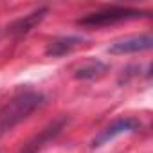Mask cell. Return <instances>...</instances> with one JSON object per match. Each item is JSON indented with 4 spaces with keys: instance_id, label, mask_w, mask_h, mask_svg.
Returning a JSON list of instances; mask_svg holds the SVG:
<instances>
[{
    "instance_id": "6da1fadb",
    "label": "cell",
    "mask_w": 153,
    "mask_h": 153,
    "mask_svg": "<svg viewBox=\"0 0 153 153\" xmlns=\"http://www.w3.org/2000/svg\"><path fill=\"white\" fill-rule=\"evenodd\" d=\"M45 103V96L36 90H22L0 108V137L25 121Z\"/></svg>"
},
{
    "instance_id": "3957f363",
    "label": "cell",
    "mask_w": 153,
    "mask_h": 153,
    "mask_svg": "<svg viewBox=\"0 0 153 153\" xmlns=\"http://www.w3.org/2000/svg\"><path fill=\"white\" fill-rule=\"evenodd\" d=\"M68 124V117L67 115H59L58 119H54L51 124H47L40 133H36L33 139H29L24 146H22V149H20V153H38V151H42L49 142H52L61 131H63V128Z\"/></svg>"
},
{
    "instance_id": "8992f818",
    "label": "cell",
    "mask_w": 153,
    "mask_h": 153,
    "mask_svg": "<svg viewBox=\"0 0 153 153\" xmlns=\"http://www.w3.org/2000/svg\"><path fill=\"white\" fill-rule=\"evenodd\" d=\"M49 13V9L47 7H38V9H34L33 13H29V15H25V16H22V18H18V20H15L9 27H7V34H13V36H22V34H27V33H31L43 18H45V15Z\"/></svg>"
},
{
    "instance_id": "5b68a950",
    "label": "cell",
    "mask_w": 153,
    "mask_h": 153,
    "mask_svg": "<svg viewBox=\"0 0 153 153\" xmlns=\"http://www.w3.org/2000/svg\"><path fill=\"white\" fill-rule=\"evenodd\" d=\"M153 45V36L149 33L146 34H137V36H128L123 40L114 42L108 51L112 54H130V52H140V51H148Z\"/></svg>"
},
{
    "instance_id": "277c9868",
    "label": "cell",
    "mask_w": 153,
    "mask_h": 153,
    "mask_svg": "<svg viewBox=\"0 0 153 153\" xmlns=\"http://www.w3.org/2000/svg\"><path fill=\"white\" fill-rule=\"evenodd\" d=\"M142 128V124L133 119V117H121V119H115L112 124H108L106 128H103L92 140V148H101L103 144L110 142L112 139H115L117 135H123V133H133V131H139Z\"/></svg>"
},
{
    "instance_id": "7a4b0ae2",
    "label": "cell",
    "mask_w": 153,
    "mask_h": 153,
    "mask_svg": "<svg viewBox=\"0 0 153 153\" xmlns=\"http://www.w3.org/2000/svg\"><path fill=\"white\" fill-rule=\"evenodd\" d=\"M148 11H140V9H131V7H108L97 13H90L87 16H83L78 24L85 25V27H105V25H112L117 22H126V20H135V18H142L148 16Z\"/></svg>"
},
{
    "instance_id": "ba28073f",
    "label": "cell",
    "mask_w": 153,
    "mask_h": 153,
    "mask_svg": "<svg viewBox=\"0 0 153 153\" xmlns=\"http://www.w3.org/2000/svg\"><path fill=\"white\" fill-rule=\"evenodd\" d=\"M106 70H108V67L105 63H101L97 59H88L81 67L76 68L74 78L76 79H96V78H99V76H103Z\"/></svg>"
},
{
    "instance_id": "52a82bcc",
    "label": "cell",
    "mask_w": 153,
    "mask_h": 153,
    "mask_svg": "<svg viewBox=\"0 0 153 153\" xmlns=\"http://www.w3.org/2000/svg\"><path fill=\"white\" fill-rule=\"evenodd\" d=\"M83 40L79 36H61V38H56L52 40L47 49H45V54L47 56H52V58H59V56H65L67 52H70L72 49H76Z\"/></svg>"
}]
</instances>
